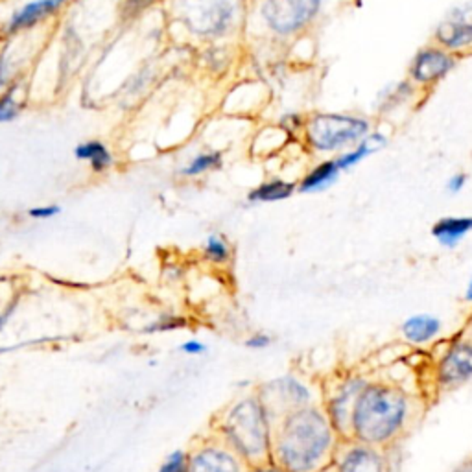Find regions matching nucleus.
Wrapping results in <instances>:
<instances>
[{
	"label": "nucleus",
	"instance_id": "nucleus-1",
	"mask_svg": "<svg viewBox=\"0 0 472 472\" xmlns=\"http://www.w3.org/2000/svg\"><path fill=\"white\" fill-rule=\"evenodd\" d=\"M338 439L325 409L303 406L273 427L271 463L284 472H323L336 457Z\"/></svg>",
	"mask_w": 472,
	"mask_h": 472
},
{
	"label": "nucleus",
	"instance_id": "nucleus-2",
	"mask_svg": "<svg viewBox=\"0 0 472 472\" xmlns=\"http://www.w3.org/2000/svg\"><path fill=\"white\" fill-rule=\"evenodd\" d=\"M409 411L408 397L402 389L368 382L352 413V441L371 447L389 445L404 428Z\"/></svg>",
	"mask_w": 472,
	"mask_h": 472
},
{
	"label": "nucleus",
	"instance_id": "nucleus-3",
	"mask_svg": "<svg viewBox=\"0 0 472 472\" xmlns=\"http://www.w3.org/2000/svg\"><path fill=\"white\" fill-rule=\"evenodd\" d=\"M223 445L248 467L271 463L273 423L257 395L234 402L220 425Z\"/></svg>",
	"mask_w": 472,
	"mask_h": 472
},
{
	"label": "nucleus",
	"instance_id": "nucleus-4",
	"mask_svg": "<svg viewBox=\"0 0 472 472\" xmlns=\"http://www.w3.org/2000/svg\"><path fill=\"white\" fill-rule=\"evenodd\" d=\"M369 135V123L347 114H316L307 126V137L318 152H338L359 144Z\"/></svg>",
	"mask_w": 472,
	"mask_h": 472
},
{
	"label": "nucleus",
	"instance_id": "nucleus-5",
	"mask_svg": "<svg viewBox=\"0 0 472 472\" xmlns=\"http://www.w3.org/2000/svg\"><path fill=\"white\" fill-rule=\"evenodd\" d=\"M257 397L262 402L273 427L284 416H288V413L312 404V393L309 386L291 375L268 380L266 384L261 386Z\"/></svg>",
	"mask_w": 472,
	"mask_h": 472
},
{
	"label": "nucleus",
	"instance_id": "nucleus-6",
	"mask_svg": "<svg viewBox=\"0 0 472 472\" xmlns=\"http://www.w3.org/2000/svg\"><path fill=\"white\" fill-rule=\"evenodd\" d=\"M177 8L192 32L220 35L236 15V0H177Z\"/></svg>",
	"mask_w": 472,
	"mask_h": 472
},
{
	"label": "nucleus",
	"instance_id": "nucleus-7",
	"mask_svg": "<svg viewBox=\"0 0 472 472\" xmlns=\"http://www.w3.org/2000/svg\"><path fill=\"white\" fill-rule=\"evenodd\" d=\"M366 386L368 380L360 375L343 377V380L334 386L327 398L325 413L339 439H352L354 406H357V400Z\"/></svg>",
	"mask_w": 472,
	"mask_h": 472
},
{
	"label": "nucleus",
	"instance_id": "nucleus-8",
	"mask_svg": "<svg viewBox=\"0 0 472 472\" xmlns=\"http://www.w3.org/2000/svg\"><path fill=\"white\" fill-rule=\"evenodd\" d=\"M321 0H266L262 15L275 34H295L320 12Z\"/></svg>",
	"mask_w": 472,
	"mask_h": 472
},
{
	"label": "nucleus",
	"instance_id": "nucleus-9",
	"mask_svg": "<svg viewBox=\"0 0 472 472\" xmlns=\"http://www.w3.org/2000/svg\"><path fill=\"white\" fill-rule=\"evenodd\" d=\"M472 379V341H457L447 349L438 364L439 386L452 389Z\"/></svg>",
	"mask_w": 472,
	"mask_h": 472
},
{
	"label": "nucleus",
	"instance_id": "nucleus-10",
	"mask_svg": "<svg viewBox=\"0 0 472 472\" xmlns=\"http://www.w3.org/2000/svg\"><path fill=\"white\" fill-rule=\"evenodd\" d=\"M191 472H246L248 465L225 445H207L189 456Z\"/></svg>",
	"mask_w": 472,
	"mask_h": 472
},
{
	"label": "nucleus",
	"instance_id": "nucleus-11",
	"mask_svg": "<svg viewBox=\"0 0 472 472\" xmlns=\"http://www.w3.org/2000/svg\"><path fill=\"white\" fill-rule=\"evenodd\" d=\"M65 5L67 0H30V3L12 14L5 32L6 35H17L21 32L34 30L37 25L48 21L57 12H62Z\"/></svg>",
	"mask_w": 472,
	"mask_h": 472
},
{
	"label": "nucleus",
	"instance_id": "nucleus-12",
	"mask_svg": "<svg viewBox=\"0 0 472 472\" xmlns=\"http://www.w3.org/2000/svg\"><path fill=\"white\" fill-rule=\"evenodd\" d=\"M436 39L447 48L472 44V3L454 8L438 26Z\"/></svg>",
	"mask_w": 472,
	"mask_h": 472
},
{
	"label": "nucleus",
	"instance_id": "nucleus-13",
	"mask_svg": "<svg viewBox=\"0 0 472 472\" xmlns=\"http://www.w3.org/2000/svg\"><path fill=\"white\" fill-rule=\"evenodd\" d=\"M336 468L338 472H388V463L377 447L354 441L341 452Z\"/></svg>",
	"mask_w": 472,
	"mask_h": 472
},
{
	"label": "nucleus",
	"instance_id": "nucleus-14",
	"mask_svg": "<svg viewBox=\"0 0 472 472\" xmlns=\"http://www.w3.org/2000/svg\"><path fill=\"white\" fill-rule=\"evenodd\" d=\"M454 67V57L438 48L421 50L411 64V78L419 84H432L447 76Z\"/></svg>",
	"mask_w": 472,
	"mask_h": 472
},
{
	"label": "nucleus",
	"instance_id": "nucleus-15",
	"mask_svg": "<svg viewBox=\"0 0 472 472\" xmlns=\"http://www.w3.org/2000/svg\"><path fill=\"white\" fill-rule=\"evenodd\" d=\"M472 232V218L465 216H448L441 218L432 227V236L443 248H454L459 244L463 236Z\"/></svg>",
	"mask_w": 472,
	"mask_h": 472
},
{
	"label": "nucleus",
	"instance_id": "nucleus-16",
	"mask_svg": "<svg viewBox=\"0 0 472 472\" xmlns=\"http://www.w3.org/2000/svg\"><path fill=\"white\" fill-rule=\"evenodd\" d=\"M439 332H441V321L428 314L411 316L402 325L404 338L409 343H416V345H425L432 341L434 338H438Z\"/></svg>",
	"mask_w": 472,
	"mask_h": 472
},
{
	"label": "nucleus",
	"instance_id": "nucleus-17",
	"mask_svg": "<svg viewBox=\"0 0 472 472\" xmlns=\"http://www.w3.org/2000/svg\"><path fill=\"white\" fill-rule=\"evenodd\" d=\"M74 157L78 161H84V162H89L91 170L96 172V173H102L105 170H109L114 162L113 159V153L109 152V148L100 143V141H85V143H80L76 148H74Z\"/></svg>",
	"mask_w": 472,
	"mask_h": 472
},
{
	"label": "nucleus",
	"instance_id": "nucleus-18",
	"mask_svg": "<svg viewBox=\"0 0 472 472\" xmlns=\"http://www.w3.org/2000/svg\"><path fill=\"white\" fill-rule=\"evenodd\" d=\"M339 168L336 164V159H330V161H323L321 164H318L316 168H312L305 177L303 182L300 185V191L301 192H320V191H325L327 187H330L339 175Z\"/></svg>",
	"mask_w": 472,
	"mask_h": 472
},
{
	"label": "nucleus",
	"instance_id": "nucleus-19",
	"mask_svg": "<svg viewBox=\"0 0 472 472\" xmlns=\"http://www.w3.org/2000/svg\"><path fill=\"white\" fill-rule=\"evenodd\" d=\"M386 144V137L380 135V133H373V135H368L364 137L357 148H352L350 152L347 153H341L339 157H336V164L338 168L343 172V170H349L352 166H357L359 162H362L366 157H369L371 153L379 152L382 146Z\"/></svg>",
	"mask_w": 472,
	"mask_h": 472
},
{
	"label": "nucleus",
	"instance_id": "nucleus-20",
	"mask_svg": "<svg viewBox=\"0 0 472 472\" xmlns=\"http://www.w3.org/2000/svg\"><path fill=\"white\" fill-rule=\"evenodd\" d=\"M295 192V185L284 180H271L250 192V202L253 203H273L288 200Z\"/></svg>",
	"mask_w": 472,
	"mask_h": 472
},
{
	"label": "nucleus",
	"instance_id": "nucleus-21",
	"mask_svg": "<svg viewBox=\"0 0 472 472\" xmlns=\"http://www.w3.org/2000/svg\"><path fill=\"white\" fill-rule=\"evenodd\" d=\"M19 91V82H14L10 87L0 93V124H12L21 116L25 103L17 96Z\"/></svg>",
	"mask_w": 472,
	"mask_h": 472
},
{
	"label": "nucleus",
	"instance_id": "nucleus-22",
	"mask_svg": "<svg viewBox=\"0 0 472 472\" xmlns=\"http://www.w3.org/2000/svg\"><path fill=\"white\" fill-rule=\"evenodd\" d=\"M220 166H221V155L218 152H205V153H200L194 159H191L189 164L183 166L182 173L185 177H196V175H202L205 172L216 170Z\"/></svg>",
	"mask_w": 472,
	"mask_h": 472
},
{
	"label": "nucleus",
	"instance_id": "nucleus-23",
	"mask_svg": "<svg viewBox=\"0 0 472 472\" xmlns=\"http://www.w3.org/2000/svg\"><path fill=\"white\" fill-rule=\"evenodd\" d=\"M203 255L212 264H227L231 261V246L221 234H211L205 241Z\"/></svg>",
	"mask_w": 472,
	"mask_h": 472
},
{
	"label": "nucleus",
	"instance_id": "nucleus-24",
	"mask_svg": "<svg viewBox=\"0 0 472 472\" xmlns=\"http://www.w3.org/2000/svg\"><path fill=\"white\" fill-rule=\"evenodd\" d=\"M157 472H191L189 470V454L185 450H173Z\"/></svg>",
	"mask_w": 472,
	"mask_h": 472
},
{
	"label": "nucleus",
	"instance_id": "nucleus-25",
	"mask_svg": "<svg viewBox=\"0 0 472 472\" xmlns=\"http://www.w3.org/2000/svg\"><path fill=\"white\" fill-rule=\"evenodd\" d=\"M183 327H187V320L182 316H161L146 327V332H170Z\"/></svg>",
	"mask_w": 472,
	"mask_h": 472
},
{
	"label": "nucleus",
	"instance_id": "nucleus-26",
	"mask_svg": "<svg viewBox=\"0 0 472 472\" xmlns=\"http://www.w3.org/2000/svg\"><path fill=\"white\" fill-rule=\"evenodd\" d=\"M157 0H124V8H123V15L126 19H133L137 15H141L144 10H148L150 6H153Z\"/></svg>",
	"mask_w": 472,
	"mask_h": 472
},
{
	"label": "nucleus",
	"instance_id": "nucleus-27",
	"mask_svg": "<svg viewBox=\"0 0 472 472\" xmlns=\"http://www.w3.org/2000/svg\"><path fill=\"white\" fill-rule=\"evenodd\" d=\"M59 212H62V207L59 205H41V207H32L28 211V216L34 220H50Z\"/></svg>",
	"mask_w": 472,
	"mask_h": 472
},
{
	"label": "nucleus",
	"instance_id": "nucleus-28",
	"mask_svg": "<svg viewBox=\"0 0 472 472\" xmlns=\"http://www.w3.org/2000/svg\"><path fill=\"white\" fill-rule=\"evenodd\" d=\"M271 343V336L266 332H255L246 339V347L250 349H266Z\"/></svg>",
	"mask_w": 472,
	"mask_h": 472
},
{
	"label": "nucleus",
	"instance_id": "nucleus-29",
	"mask_svg": "<svg viewBox=\"0 0 472 472\" xmlns=\"http://www.w3.org/2000/svg\"><path fill=\"white\" fill-rule=\"evenodd\" d=\"M180 349H182V352L191 354V357H200V354H203L207 350V345L198 341V339H189Z\"/></svg>",
	"mask_w": 472,
	"mask_h": 472
},
{
	"label": "nucleus",
	"instance_id": "nucleus-30",
	"mask_svg": "<svg viewBox=\"0 0 472 472\" xmlns=\"http://www.w3.org/2000/svg\"><path fill=\"white\" fill-rule=\"evenodd\" d=\"M465 185H467V175H465V173H456V175H452L450 180H448L447 191H448L450 194H457V192H461V191L465 189Z\"/></svg>",
	"mask_w": 472,
	"mask_h": 472
},
{
	"label": "nucleus",
	"instance_id": "nucleus-31",
	"mask_svg": "<svg viewBox=\"0 0 472 472\" xmlns=\"http://www.w3.org/2000/svg\"><path fill=\"white\" fill-rule=\"evenodd\" d=\"M246 472H284V470L279 468L275 463H264V465H257V467H248Z\"/></svg>",
	"mask_w": 472,
	"mask_h": 472
},
{
	"label": "nucleus",
	"instance_id": "nucleus-32",
	"mask_svg": "<svg viewBox=\"0 0 472 472\" xmlns=\"http://www.w3.org/2000/svg\"><path fill=\"white\" fill-rule=\"evenodd\" d=\"M12 312H14V307H10L6 312L0 314V332H3V329H5V327H6V323L10 321V316H12Z\"/></svg>",
	"mask_w": 472,
	"mask_h": 472
},
{
	"label": "nucleus",
	"instance_id": "nucleus-33",
	"mask_svg": "<svg viewBox=\"0 0 472 472\" xmlns=\"http://www.w3.org/2000/svg\"><path fill=\"white\" fill-rule=\"evenodd\" d=\"M452 472H472V459H468V461H465V463L457 465Z\"/></svg>",
	"mask_w": 472,
	"mask_h": 472
},
{
	"label": "nucleus",
	"instance_id": "nucleus-34",
	"mask_svg": "<svg viewBox=\"0 0 472 472\" xmlns=\"http://www.w3.org/2000/svg\"><path fill=\"white\" fill-rule=\"evenodd\" d=\"M465 300H467L468 303H472V279H470V282H468V286H467V291H465Z\"/></svg>",
	"mask_w": 472,
	"mask_h": 472
}]
</instances>
